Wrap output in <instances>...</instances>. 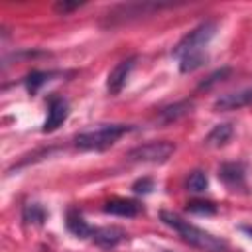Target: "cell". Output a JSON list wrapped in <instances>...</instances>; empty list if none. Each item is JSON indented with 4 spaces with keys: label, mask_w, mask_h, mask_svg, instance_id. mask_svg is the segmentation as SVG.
I'll return each instance as SVG.
<instances>
[{
    "label": "cell",
    "mask_w": 252,
    "mask_h": 252,
    "mask_svg": "<svg viewBox=\"0 0 252 252\" xmlns=\"http://www.w3.org/2000/svg\"><path fill=\"white\" fill-rule=\"evenodd\" d=\"M159 219L163 220V224H167L169 228H173L185 242H189L191 246L203 250V252H226L228 250V244L226 240L191 224L189 220L181 219L179 215L175 213H169V211H161L159 213Z\"/></svg>",
    "instance_id": "6da1fadb"
},
{
    "label": "cell",
    "mask_w": 252,
    "mask_h": 252,
    "mask_svg": "<svg viewBox=\"0 0 252 252\" xmlns=\"http://www.w3.org/2000/svg\"><path fill=\"white\" fill-rule=\"evenodd\" d=\"M128 130H130L128 124H100L93 130L81 132L75 138V146L85 152H89V150L100 152V150H106L112 144H116Z\"/></svg>",
    "instance_id": "7a4b0ae2"
},
{
    "label": "cell",
    "mask_w": 252,
    "mask_h": 252,
    "mask_svg": "<svg viewBox=\"0 0 252 252\" xmlns=\"http://www.w3.org/2000/svg\"><path fill=\"white\" fill-rule=\"evenodd\" d=\"M215 32H217V24H215L213 20H207V22L199 24L197 28H193L189 33H185V35L177 41V45L173 47V57L181 59V57H185V55L203 51V47L213 39Z\"/></svg>",
    "instance_id": "3957f363"
},
{
    "label": "cell",
    "mask_w": 252,
    "mask_h": 252,
    "mask_svg": "<svg viewBox=\"0 0 252 252\" xmlns=\"http://www.w3.org/2000/svg\"><path fill=\"white\" fill-rule=\"evenodd\" d=\"M175 152V144L167 140H158V142H148L142 146L132 148L126 158L128 161L134 163H165Z\"/></svg>",
    "instance_id": "277c9868"
},
{
    "label": "cell",
    "mask_w": 252,
    "mask_h": 252,
    "mask_svg": "<svg viewBox=\"0 0 252 252\" xmlns=\"http://www.w3.org/2000/svg\"><path fill=\"white\" fill-rule=\"evenodd\" d=\"M171 4H161V2H130V4H120L116 6L110 14H108V24H120V22H128L132 18H140V16H148L152 12H159L161 8H169Z\"/></svg>",
    "instance_id": "5b68a950"
},
{
    "label": "cell",
    "mask_w": 252,
    "mask_h": 252,
    "mask_svg": "<svg viewBox=\"0 0 252 252\" xmlns=\"http://www.w3.org/2000/svg\"><path fill=\"white\" fill-rule=\"evenodd\" d=\"M136 59H138L136 55L128 57V59H122L120 63H116L110 69L108 79H106V89H108L110 94H118L122 91V87L126 85V81H128V77H130V73H132V69L136 65Z\"/></svg>",
    "instance_id": "8992f818"
},
{
    "label": "cell",
    "mask_w": 252,
    "mask_h": 252,
    "mask_svg": "<svg viewBox=\"0 0 252 252\" xmlns=\"http://www.w3.org/2000/svg\"><path fill=\"white\" fill-rule=\"evenodd\" d=\"M69 116V104L67 100L59 98V96H53L49 100V106H47V118L43 122V132H55Z\"/></svg>",
    "instance_id": "52a82bcc"
},
{
    "label": "cell",
    "mask_w": 252,
    "mask_h": 252,
    "mask_svg": "<svg viewBox=\"0 0 252 252\" xmlns=\"http://www.w3.org/2000/svg\"><path fill=\"white\" fill-rule=\"evenodd\" d=\"M252 104V87L248 89H240V91H234V93H226V94H220L213 108L215 110H238L242 106H248Z\"/></svg>",
    "instance_id": "ba28073f"
},
{
    "label": "cell",
    "mask_w": 252,
    "mask_h": 252,
    "mask_svg": "<svg viewBox=\"0 0 252 252\" xmlns=\"http://www.w3.org/2000/svg\"><path fill=\"white\" fill-rule=\"evenodd\" d=\"M100 248H114L116 244H120L126 238V232L120 226H98L93 230L91 236Z\"/></svg>",
    "instance_id": "9c48e42d"
},
{
    "label": "cell",
    "mask_w": 252,
    "mask_h": 252,
    "mask_svg": "<svg viewBox=\"0 0 252 252\" xmlns=\"http://www.w3.org/2000/svg\"><path fill=\"white\" fill-rule=\"evenodd\" d=\"M191 108H193V100H189V98L179 100V102H175V104H169V106L161 108L159 114H158V120H159L161 124H171V122L179 120L181 116L189 114Z\"/></svg>",
    "instance_id": "30bf717a"
},
{
    "label": "cell",
    "mask_w": 252,
    "mask_h": 252,
    "mask_svg": "<svg viewBox=\"0 0 252 252\" xmlns=\"http://www.w3.org/2000/svg\"><path fill=\"white\" fill-rule=\"evenodd\" d=\"M104 213H110L116 217H136L140 213V205L132 199H112L104 203Z\"/></svg>",
    "instance_id": "8fae6325"
},
{
    "label": "cell",
    "mask_w": 252,
    "mask_h": 252,
    "mask_svg": "<svg viewBox=\"0 0 252 252\" xmlns=\"http://www.w3.org/2000/svg\"><path fill=\"white\" fill-rule=\"evenodd\" d=\"M219 177L230 187V189H238V187H244V171L240 165L236 163H224L220 169H219Z\"/></svg>",
    "instance_id": "7c38bea8"
},
{
    "label": "cell",
    "mask_w": 252,
    "mask_h": 252,
    "mask_svg": "<svg viewBox=\"0 0 252 252\" xmlns=\"http://www.w3.org/2000/svg\"><path fill=\"white\" fill-rule=\"evenodd\" d=\"M232 124H228V122H222V124H217L209 134H207V138H205V144L207 146H211V148H220V146H224L230 138H232Z\"/></svg>",
    "instance_id": "4fadbf2b"
},
{
    "label": "cell",
    "mask_w": 252,
    "mask_h": 252,
    "mask_svg": "<svg viewBox=\"0 0 252 252\" xmlns=\"http://www.w3.org/2000/svg\"><path fill=\"white\" fill-rule=\"evenodd\" d=\"M67 228L75 234V236H81V238H85V236H93V226H89L87 224V220L81 217V213L79 211H75V209H71L69 213H67Z\"/></svg>",
    "instance_id": "5bb4252c"
},
{
    "label": "cell",
    "mask_w": 252,
    "mask_h": 252,
    "mask_svg": "<svg viewBox=\"0 0 252 252\" xmlns=\"http://www.w3.org/2000/svg\"><path fill=\"white\" fill-rule=\"evenodd\" d=\"M207 61V55L205 51H199V53H191V55H185L179 59V71L181 73H193L197 71L199 67H203Z\"/></svg>",
    "instance_id": "9a60e30c"
},
{
    "label": "cell",
    "mask_w": 252,
    "mask_h": 252,
    "mask_svg": "<svg viewBox=\"0 0 252 252\" xmlns=\"http://www.w3.org/2000/svg\"><path fill=\"white\" fill-rule=\"evenodd\" d=\"M207 185H209V179H207V173L205 171L195 169V171L189 173V177H187V189L191 193H203L207 189Z\"/></svg>",
    "instance_id": "2e32d148"
},
{
    "label": "cell",
    "mask_w": 252,
    "mask_h": 252,
    "mask_svg": "<svg viewBox=\"0 0 252 252\" xmlns=\"http://www.w3.org/2000/svg\"><path fill=\"white\" fill-rule=\"evenodd\" d=\"M22 217H24V220H26V222L41 224V222H43V219H45V211H43V207H41V205H37V203H28V205L24 207Z\"/></svg>",
    "instance_id": "e0dca14e"
},
{
    "label": "cell",
    "mask_w": 252,
    "mask_h": 252,
    "mask_svg": "<svg viewBox=\"0 0 252 252\" xmlns=\"http://www.w3.org/2000/svg\"><path fill=\"white\" fill-rule=\"evenodd\" d=\"M49 77V73H43V71H32L30 75H28V79H26V87H28V91L33 94V93H37V89L45 83V79Z\"/></svg>",
    "instance_id": "ac0fdd59"
},
{
    "label": "cell",
    "mask_w": 252,
    "mask_h": 252,
    "mask_svg": "<svg viewBox=\"0 0 252 252\" xmlns=\"http://www.w3.org/2000/svg\"><path fill=\"white\" fill-rule=\"evenodd\" d=\"M232 73V69L230 67H222V69H219V71H215L213 75H209L201 85H199V89H211L213 85H217V83H220V81H224L228 75Z\"/></svg>",
    "instance_id": "d6986e66"
},
{
    "label": "cell",
    "mask_w": 252,
    "mask_h": 252,
    "mask_svg": "<svg viewBox=\"0 0 252 252\" xmlns=\"http://www.w3.org/2000/svg\"><path fill=\"white\" fill-rule=\"evenodd\" d=\"M187 211L195 213V215H215L217 207L213 203H207V201H193L187 205Z\"/></svg>",
    "instance_id": "ffe728a7"
},
{
    "label": "cell",
    "mask_w": 252,
    "mask_h": 252,
    "mask_svg": "<svg viewBox=\"0 0 252 252\" xmlns=\"http://www.w3.org/2000/svg\"><path fill=\"white\" fill-rule=\"evenodd\" d=\"M152 187H154L152 179H138V181L134 183V187H132V189H134L136 193H148Z\"/></svg>",
    "instance_id": "44dd1931"
},
{
    "label": "cell",
    "mask_w": 252,
    "mask_h": 252,
    "mask_svg": "<svg viewBox=\"0 0 252 252\" xmlns=\"http://www.w3.org/2000/svg\"><path fill=\"white\" fill-rule=\"evenodd\" d=\"M79 6H81L79 2H73V4H71V2H57V4H55V10L61 12V14H67V12H71V10L79 8Z\"/></svg>",
    "instance_id": "7402d4cb"
}]
</instances>
